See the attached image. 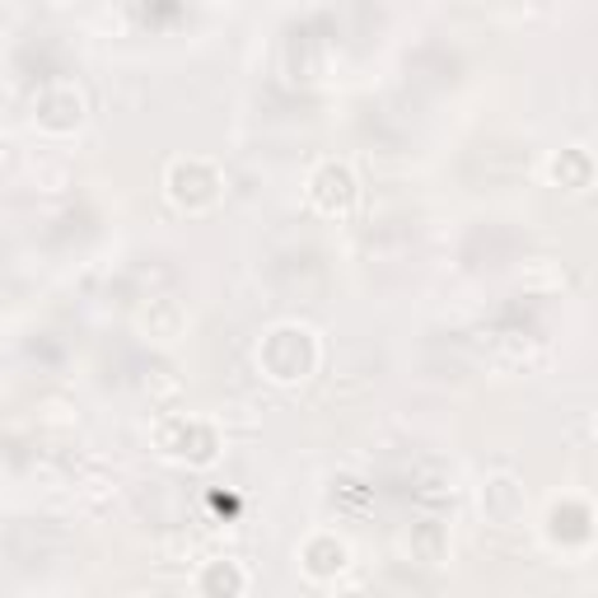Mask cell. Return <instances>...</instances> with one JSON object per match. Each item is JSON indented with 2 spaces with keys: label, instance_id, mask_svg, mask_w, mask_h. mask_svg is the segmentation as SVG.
Instances as JSON below:
<instances>
[{
  "label": "cell",
  "instance_id": "1",
  "mask_svg": "<svg viewBox=\"0 0 598 598\" xmlns=\"http://www.w3.org/2000/svg\"><path fill=\"white\" fill-rule=\"evenodd\" d=\"M482 505H486V515L496 519V524H515V519H519V509H524V491H519V482L496 478V482H486Z\"/></svg>",
  "mask_w": 598,
  "mask_h": 598
}]
</instances>
